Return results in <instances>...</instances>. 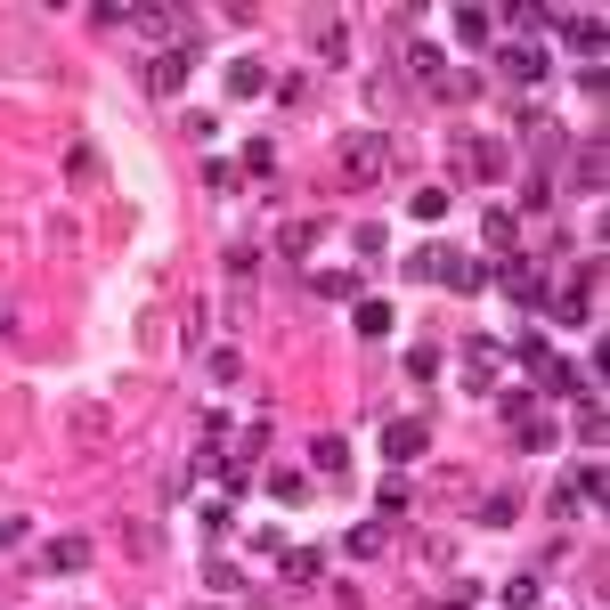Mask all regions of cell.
I'll return each mask as SVG.
<instances>
[{"label": "cell", "instance_id": "6da1fadb", "mask_svg": "<svg viewBox=\"0 0 610 610\" xmlns=\"http://www.w3.org/2000/svg\"><path fill=\"white\" fill-rule=\"evenodd\" d=\"M423 448H432V423H423V415H399L391 432H383V456H391V464H415Z\"/></svg>", "mask_w": 610, "mask_h": 610}, {"label": "cell", "instance_id": "7a4b0ae2", "mask_svg": "<svg viewBox=\"0 0 610 610\" xmlns=\"http://www.w3.org/2000/svg\"><path fill=\"white\" fill-rule=\"evenodd\" d=\"M497 74H505V82H545V49H537V41H505V49H497Z\"/></svg>", "mask_w": 610, "mask_h": 610}, {"label": "cell", "instance_id": "3957f363", "mask_svg": "<svg viewBox=\"0 0 610 610\" xmlns=\"http://www.w3.org/2000/svg\"><path fill=\"white\" fill-rule=\"evenodd\" d=\"M220 82H228V98H261L269 90V66H261V57H228Z\"/></svg>", "mask_w": 610, "mask_h": 610}, {"label": "cell", "instance_id": "277c9868", "mask_svg": "<svg viewBox=\"0 0 610 610\" xmlns=\"http://www.w3.org/2000/svg\"><path fill=\"white\" fill-rule=\"evenodd\" d=\"M90 554H98L90 537H49V545H41V562H49V570H82Z\"/></svg>", "mask_w": 610, "mask_h": 610}, {"label": "cell", "instance_id": "5b68a950", "mask_svg": "<svg viewBox=\"0 0 610 610\" xmlns=\"http://www.w3.org/2000/svg\"><path fill=\"white\" fill-rule=\"evenodd\" d=\"M448 269H456V253H448V244H423V253L407 261V277H415V285H432V277H448Z\"/></svg>", "mask_w": 610, "mask_h": 610}, {"label": "cell", "instance_id": "8992f818", "mask_svg": "<svg viewBox=\"0 0 610 610\" xmlns=\"http://www.w3.org/2000/svg\"><path fill=\"white\" fill-rule=\"evenodd\" d=\"M407 66H415V74H432V82H448V57H440L432 41H407Z\"/></svg>", "mask_w": 610, "mask_h": 610}, {"label": "cell", "instance_id": "52a82bcc", "mask_svg": "<svg viewBox=\"0 0 610 610\" xmlns=\"http://www.w3.org/2000/svg\"><path fill=\"white\" fill-rule=\"evenodd\" d=\"M505 285H513V293H521V301H545V277H537V269H529V261H505Z\"/></svg>", "mask_w": 610, "mask_h": 610}, {"label": "cell", "instance_id": "ba28073f", "mask_svg": "<svg viewBox=\"0 0 610 610\" xmlns=\"http://www.w3.org/2000/svg\"><path fill=\"white\" fill-rule=\"evenodd\" d=\"M407 212H415V220H432V228H440V220H448V188H415V204H407Z\"/></svg>", "mask_w": 610, "mask_h": 610}, {"label": "cell", "instance_id": "9c48e42d", "mask_svg": "<svg viewBox=\"0 0 610 610\" xmlns=\"http://www.w3.org/2000/svg\"><path fill=\"white\" fill-rule=\"evenodd\" d=\"M358 334H366V342L391 334V301H358Z\"/></svg>", "mask_w": 610, "mask_h": 610}, {"label": "cell", "instance_id": "30bf717a", "mask_svg": "<svg viewBox=\"0 0 610 610\" xmlns=\"http://www.w3.org/2000/svg\"><path fill=\"white\" fill-rule=\"evenodd\" d=\"M488 33H497V25H488V9H456V41H472V49H480Z\"/></svg>", "mask_w": 610, "mask_h": 610}, {"label": "cell", "instance_id": "8fae6325", "mask_svg": "<svg viewBox=\"0 0 610 610\" xmlns=\"http://www.w3.org/2000/svg\"><path fill=\"white\" fill-rule=\"evenodd\" d=\"M488 277H497V269H480V261H456V269H448V277H440V285H456V293H480V285H488Z\"/></svg>", "mask_w": 610, "mask_h": 610}, {"label": "cell", "instance_id": "7c38bea8", "mask_svg": "<svg viewBox=\"0 0 610 610\" xmlns=\"http://www.w3.org/2000/svg\"><path fill=\"white\" fill-rule=\"evenodd\" d=\"M318 570H326V562H318V554H310V545H293V554H285V578H293V586H310V578H318Z\"/></svg>", "mask_w": 610, "mask_h": 610}, {"label": "cell", "instance_id": "4fadbf2b", "mask_svg": "<svg viewBox=\"0 0 610 610\" xmlns=\"http://www.w3.org/2000/svg\"><path fill=\"white\" fill-rule=\"evenodd\" d=\"M350 171H366V179H375V171H383V139H366V147H350Z\"/></svg>", "mask_w": 610, "mask_h": 610}, {"label": "cell", "instance_id": "5bb4252c", "mask_svg": "<svg viewBox=\"0 0 610 610\" xmlns=\"http://www.w3.org/2000/svg\"><path fill=\"white\" fill-rule=\"evenodd\" d=\"M497 415H505L513 432H521V423H529V391H505V399H497Z\"/></svg>", "mask_w": 610, "mask_h": 610}, {"label": "cell", "instance_id": "9a60e30c", "mask_svg": "<svg viewBox=\"0 0 610 610\" xmlns=\"http://www.w3.org/2000/svg\"><path fill=\"white\" fill-rule=\"evenodd\" d=\"M505 610H537V578H513L505 586Z\"/></svg>", "mask_w": 610, "mask_h": 610}, {"label": "cell", "instance_id": "2e32d148", "mask_svg": "<svg viewBox=\"0 0 610 610\" xmlns=\"http://www.w3.org/2000/svg\"><path fill=\"white\" fill-rule=\"evenodd\" d=\"M537 610H545V602H537Z\"/></svg>", "mask_w": 610, "mask_h": 610}]
</instances>
